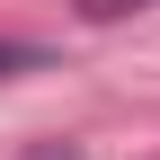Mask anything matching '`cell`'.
Here are the masks:
<instances>
[{
    "instance_id": "7a4b0ae2",
    "label": "cell",
    "mask_w": 160,
    "mask_h": 160,
    "mask_svg": "<svg viewBox=\"0 0 160 160\" xmlns=\"http://www.w3.org/2000/svg\"><path fill=\"white\" fill-rule=\"evenodd\" d=\"M9 71H45V53H36V45H0V80H9Z\"/></svg>"
},
{
    "instance_id": "6da1fadb",
    "label": "cell",
    "mask_w": 160,
    "mask_h": 160,
    "mask_svg": "<svg viewBox=\"0 0 160 160\" xmlns=\"http://www.w3.org/2000/svg\"><path fill=\"white\" fill-rule=\"evenodd\" d=\"M133 9H160V0H80L89 27H116V18H133Z\"/></svg>"
}]
</instances>
